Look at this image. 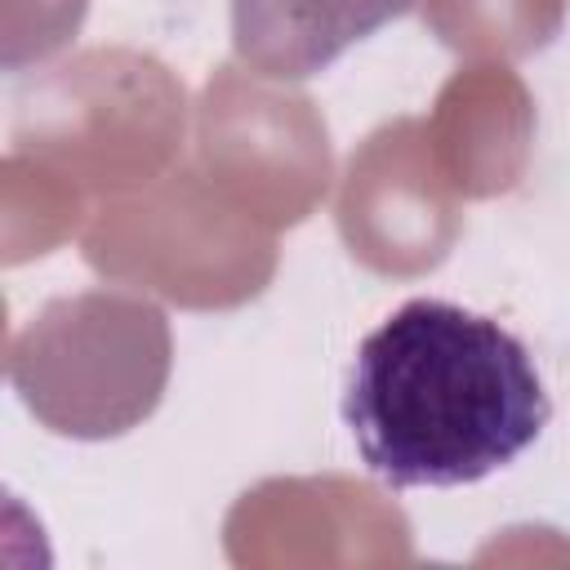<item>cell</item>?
<instances>
[{
	"mask_svg": "<svg viewBox=\"0 0 570 570\" xmlns=\"http://www.w3.org/2000/svg\"><path fill=\"white\" fill-rule=\"evenodd\" d=\"M530 347L494 316L410 298L352 356L343 423L392 490H454L512 468L548 428Z\"/></svg>",
	"mask_w": 570,
	"mask_h": 570,
	"instance_id": "1",
	"label": "cell"
},
{
	"mask_svg": "<svg viewBox=\"0 0 570 570\" xmlns=\"http://www.w3.org/2000/svg\"><path fill=\"white\" fill-rule=\"evenodd\" d=\"M414 0H232V49L267 80H307Z\"/></svg>",
	"mask_w": 570,
	"mask_h": 570,
	"instance_id": "2",
	"label": "cell"
}]
</instances>
